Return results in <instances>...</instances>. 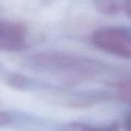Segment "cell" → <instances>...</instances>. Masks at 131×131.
Returning <instances> with one entry per match:
<instances>
[{"mask_svg": "<svg viewBox=\"0 0 131 131\" xmlns=\"http://www.w3.org/2000/svg\"><path fill=\"white\" fill-rule=\"evenodd\" d=\"M92 42L103 51L123 58H131V31L104 27L92 34Z\"/></svg>", "mask_w": 131, "mask_h": 131, "instance_id": "1", "label": "cell"}, {"mask_svg": "<svg viewBox=\"0 0 131 131\" xmlns=\"http://www.w3.org/2000/svg\"><path fill=\"white\" fill-rule=\"evenodd\" d=\"M33 59L34 62L40 67L52 69H66L84 72L96 71L98 69V66L94 60L63 53H42L33 56Z\"/></svg>", "mask_w": 131, "mask_h": 131, "instance_id": "2", "label": "cell"}, {"mask_svg": "<svg viewBox=\"0 0 131 131\" xmlns=\"http://www.w3.org/2000/svg\"><path fill=\"white\" fill-rule=\"evenodd\" d=\"M26 47V29L23 25L0 20V50H21Z\"/></svg>", "mask_w": 131, "mask_h": 131, "instance_id": "3", "label": "cell"}, {"mask_svg": "<svg viewBox=\"0 0 131 131\" xmlns=\"http://www.w3.org/2000/svg\"><path fill=\"white\" fill-rule=\"evenodd\" d=\"M119 129L120 126L117 122H113L104 126H93L84 123L72 122L61 125L57 131H119Z\"/></svg>", "mask_w": 131, "mask_h": 131, "instance_id": "4", "label": "cell"}, {"mask_svg": "<svg viewBox=\"0 0 131 131\" xmlns=\"http://www.w3.org/2000/svg\"><path fill=\"white\" fill-rule=\"evenodd\" d=\"M93 4L105 15H116L124 8V0H93Z\"/></svg>", "mask_w": 131, "mask_h": 131, "instance_id": "5", "label": "cell"}, {"mask_svg": "<svg viewBox=\"0 0 131 131\" xmlns=\"http://www.w3.org/2000/svg\"><path fill=\"white\" fill-rule=\"evenodd\" d=\"M8 81L11 82V84L13 86H16V87H23V85L25 83L24 78L21 76H19V75H16V74H12Z\"/></svg>", "mask_w": 131, "mask_h": 131, "instance_id": "6", "label": "cell"}, {"mask_svg": "<svg viewBox=\"0 0 131 131\" xmlns=\"http://www.w3.org/2000/svg\"><path fill=\"white\" fill-rule=\"evenodd\" d=\"M123 128L124 131H131V113L126 115L123 122Z\"/></svg>", "mask_w": 131, "mask_h": 131, "instance_id": "7", "label": "cell"}, {"mask_svg": "<svg viewBox=\"0 0 131 131\" xmlns=\"http://www.w3.org/2000/svg\"><path fill=\"white\" fill-rule=\"evenodd\" d=\"M11 118L8 114L6 113H3V112H0V126H3V125H6L10 122Z\"/></svg>", "mask_w": 131, "mask_h": 131, "instance_id": "8", "label": "cell"}, {"mask_svg": "<svg viewBox=\"0 0 131 131\" xmlns=\"http://www.w3.org/2000/svg\"><path fill=\"white\" fill-rule=\"evenodd\" d=\"M124 9L127 15L131 18V0H124Z\"/></svg>", "mask_w": 131, "mask_h": 131, "instance_id": "9", "label": "cell"}]
</instances>
